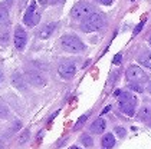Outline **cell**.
Segmentation results:
<instances>
[{"instance_id": "cell-1", "label": "cell", "mask_w": 151, "mask_h": 149, "mask_svg": "<svg viewBox=\"0 0 151 149\" xmlns=\"http://www.w3.org/2000/svg\"><path fill=\"white\" fill-rule=\"evenodd\" d=\"M104 16L102 14H98V13H93L92 16H89L88 19H85L81 23V30L85 33H91L95 30H99L102 26H104Z\"/></svg>"}, {"instance_id": "cell-2", "label": "cell", "mask_w": 151, "mask_h": 149, "mask_svg": "<svg viewBox=\"0 0 151 149\" xmlns=\"http://www.w3.org/2000/svg\"><path fill=\"white\" fill-rule=\"evenodd\" d=\"M93 13V6L92 4H89V3H85V1H81V3H78V4H75L73 7H72V10H70V14H72V17L73 19H76V20H85V19H88L89 16H92Z\"/></svg>"}, {"instance_id": "cell-3", "label": "cell", "mask_w": 151, "mask_h": 149, "mask_svg": "<svg viewBox=\"0 0 151 149\" xmlns=\"http://www.w3.org/2000/svg\"><path fill=\"white\" fill-rule=\"evenodd\" d=\"M60 43H62V47L66 52H70V53H78V52H82L85 49V46L81 42V39H78L76 36H72V34L63 36L60 39Z\"/></svg>"}, {"instance_id": "cell-4", "label": "cell", "mask_w": 151, "mask_h": 149, "mask_svg": "<svg viewBox=\"0 0 151 149\" xmlns=\"http://www.w3.org/2000/svg\"><path fill=\"white\" fill-rule=\"evenodd\" d=\"M125 76H127V79L129 82H132V83H144V82H147L148 80V76L144 73V70L137 66V65H132V66H129L127 69V73H125Z\"/></svg>"}, {"instance_id": "cell-5", "label": "cell", "mask_w": 151, "mask_h": 149, "mask_svg": "<svg viewBox=\"0 0 151 149\" xmlns=\"http://www.w3.org/2000/svg\"><path fill=\"white\" fill-rule=\"evenodd\" d=\"M39 20H40V14L36 11V3L32 1V4L29 6V9H27L26 14H24L23 22L26 26H30L32 27V26H36L39 23Z\"/></svg>"}, {"instance_id": "cell-6", "label": "cell", "mask_w": 151, "mask_h": 149, "mask_svg": "<svg viewBox=\"0 0 151 149\" xmlns=\"http://www.w3.org/2000/svg\"><path fill=\"white\" fill-rule=\"evenodd\" d=\"M24 78H26V80H27V83L33 85V86H36V88H42V86H45V85H46V79H45L40 73L33 72V70L26 72Z\"/></svg>"}, {"instance_id": "cell-7", "label": "cell", "mask_w": 151, "mask_h": 149, "mask_svg": "<svg viewBox=\"0 0 151 149\" xmlns=\"http://www.w3.org/2000/svg\"><path fill=\"white\" fill-rule=\"evenodd\" d=\"M58 73L63 78V79H72L76 73V66L72 63V62H66V63H62L58 69Z\"/></svg>"}, {"instance_id": "cell-8", "label": "cell", "mask_w": 151, "mask_h": 149, "mask_svg": "<svg viewBox=\"0 0 151 149\" xmlns=\"http://www.w3.org/2000/svg\"><path fill=\"white\" fill-rule=\"evenodd\" d=\"M26 42H27V34L23 30V27L17 26L16 30H14V46L17 50H23L24 46H26Z\"/></svg>"}, {"instance_id": "cell-9", "label": "cell", "mask_w": 151, "mask_h": 149, "mask_svg": "<svg viewBox=\"0 0 151 149\" xmlns=\"http://www.w3.org/2000/svg\"><path fill=\"white\" fill-rule=\"evenodd\" d=\"M135 105H137V98L132 96L127 102H119V109L128 116H132L135 113Z\"/></svg>"}, {"instance_id": "cell-10", "label": "cell", "mask_w": 151, "mask_h": 149, "mask_svg": "<svg viewBox=\"0 0 151 149\" xmlns=\"http://www.w3.org/2000/svg\"><path fill=\"white\" fill-rule=\"evenodd\" d=\"M105 126H106V123H105L104 119H102V118H98V119H95L92 122V125H91L89 129H91V132L95 133V135H101L105 130Z\"/></svg>"}, {"instance_id": "cell-11", "label": "cell", "mask_w": 151, "mask_h": 149, "mask_svg": "<svg viewBox=\"0 0 151 149\" xmlns=\"http://www.w3.org/2000/svg\"><path fill=\"white\" fill-rule=\"evenodd\" d=\"M55 29H56V23H47V24H45V26L39 30V37H40V39L50 37Z\"/></svg>"}, {"instance_id": "cell-12", "label": "cell", "mask_w": 151, "mask_h": 149, "mask_svg": "<svg viewBox=\"0 0 151 149\" xmlns=\"http://www.w3.org/2000/svg\"><path fill=\"white\" fill-rule=\"evenodd\" d=\"M12 83L14 88H17V89H26V78L22 76V75H19V73H14L12 76Z\"/></svg>"}, {"instance_id": "cell-13", "label": "cell", "mask_w": 151, "mask_h": 149, "mask_svg": "<svg viewBox=\"0 0 151 149\" xmlns=\"http://www.w3.org/2000/svg\"><path fill=\"white\" fill-rule=\"evenodd\" d=\"M138 62L142 66L151 69V52H148V50H147V52H142L138 56Z\"/></svg>"}, {"instance_id": "cell-14", "label": "cell", "mask_w": 151, "mask_h": 149, "mask_svg": "<svg viewBox=\"0 0 151 149\" xmlns=\"http://www.w3.org/2000/svg\"><path fill=\"white\" fill-rule=\"evenodd\" d=\"M115 145V138L112 133H105L104 136H102V146L105 149H109L112 148Z\"/></svg>"}, {"instance_id": "cell-15", "label": "cell", "mask_w": 151, "mask_h": 149, "mask_svg": "<svg viewBox=\"0 0 151 149\" xmlns=\"http://www.w3.org/2000/svg\"><path fill=\"white\" fill-rule=\"evenodd\" d=\"M9 23V10L0 6V27H4Z\"/></svg>"}, {"instance_id": "cell-16", "label": "cell", "mask_w": 151, "mask_h": 149, "mask_svg": "<svg viewBox=\"0 0 151 149\" xmlns=\"http://www.w3.org/2000/svg\"><path fill=\"white\" fill-rule=\"evenodd\" d=\"M81 143L83 145V146H86V148H92L93 146V139L89 136V135H82Z\"/></svg>"}, {"instance_id": "cell-17", "label": "cell", "mask_w": 151, "mask_h": 149, "mask_svg": "<svg viewBox=\"0 0 151 149\" xmlns=\"http://www.w3.org/2000/svg\"><path fill=\"white\" fill-rule=\"evenodd\" d=\"M88 116H89V113H85V115H82L81 118L78 119V122L75 123V126H73V129H75V130H78V129H81L82 126H83V123L86 122V119H88Z\"/></svg>"}, {"instance_id": "cell-18", "label": "cell", "mask_w": 151, "mask_h": 149, "mask_svg": "<svg viewBox=\"0 0 151 149\" xmlns=\"http://www.w3.org/2000/svg\"><path fill=\"white\" fill-rule=\"evenodd\" d=\"M150 113H151V111L148 109V108H142V109L139 111L138 118L141 119V120H147V119L150 118Z\"/></svg>"}, {"instance_id": "cell-19", "label": "cell", "mask_w": 151, "mask_h": 149, "mask_svg": "<svg viewBox=\"0 0 151 149\" xmlns=\"http://www.w3.org/2000/svg\"><path fill=\"white\" fill-rule=\"evenodd\" d=\"M129 89H132V91H135V92H144V88L139 85V83H129V86H128Z\"/></svg>"}, {"instance_id": "cell-20", "label": "cell", "mask_w": 151, "mask_h": 149, "mask_svg": "<svg viewBox=\"0 0 151 149\" xmlns=\"http://www.w3.org/2000/svg\"><path fill=\"white\" fill-rule=\"evenodd\" d=\"M7 115H9V109L3 103H0V118H6Z\"/></svg>"}, {"instance_id": "cell-21", "label": "cell", "mask_w": 151, "mask_h": 149, "mask_svg": "<svg viewBox=\"0 0 151 149\" xmlns=\"http://www.w3.org/2000/svg\"><path fill=\"white\" fill-rule=\"evenodd\" d=\"M7 37H9V36H7V32H6V30H1V32H0V42H1V43H6V42H7Z\"/></svg>"}, {"instance_id": "cell-22", "label": "cell", "mask_w": 151, "mask_h": 149, "mask_svg": "<svg viewBox=\"0 0 151 149\" xmlns=\"http://www.w3.org/2000/svg\"><path fill=\"white\" fill-rule=\"evenodd\" d=\"M115 132H116V135H118L119 138H124V136H125V129H124V128H121V126L115 128Z\"/></svg>"}, {"instance_id": "cell-23", "label": "cell", "mask_w": 151, "mask_h": 149, "mask_svg": "<svg viewBox=\"0 0 151 149\" xmlns=\"http://www.w3.org/2000/svg\"><path fill=\"white\" fill-rule=\"evenodd\" d=\"M27 138H29V130H24L23 135L19 138V143H24V142L27 140Z\"/></svg>"}, {"instance_id": "cell-24", "label": "cell", "mask_w": 151, "mask_h": 149, "mask_svg": "<svg viewBox=\"0 0 151 149\" xmlns=\"http://www.w3.org/2000/svg\"><path fill=\"white\" fill-rule=\"evenodd\" d=\"M121 60H122V56L118 53V55H115L114 60H112V63H114V65H119V63H121Z\"/></svg>"}, {"instance_id": "cell-25", "label": "cell", "mask_w": 151, "mask_h": 149, "mask_svg": "<svg viewBox=\"0 0 151 149\" xmlns=\"http://www.w3.org/2000/svg\"><path fill=\"white\" fill-rule=\"evenodd\" d=\"M142 26H144V20L141 23H138V26L135 27V30H134V34H138L139 32H141V29H142Z\"/></svg>"}, {"instance_id": "cell-26", "label": "cell", "mask_w": 151, "mask_h": 149, "mask_svg": "<svg viewBox=\"0 0 151 149\" xmlns=\"http://www.w3.org/2000/svg\"><path fill=\"white\" fill-rule=\"evenodd\" d=\"M63 1H65V0H49L47 3H49V4H59V3H63Z\"/></svg>"}, {"instance_id": "cell-27", "label": "cell", "mask_w": 151, "mask_h": 149, "mask_svg": "<svg viewBox=\"0 0 151 149\" xmlns=\"http://www.w3.org/2000/svg\"><path fill=\"white\" fill-rule=\"evenodd\" d=\"M99 3H102V4H111L114 0H98Z\"/></svg>"}, {"instance_id": "cell-28", "label": "cell", "mask_w": 151, "mask_h": 149, "mask_svg": "<svg viewBox=\"0 0 151 149\" xmlns=\"http://www.w3.org/2000/svg\"><path fill=\"white\" fill-rule=\"evenodd\" d=\"M3 79H4V75H3V70L0 69V83L3 82Z\"/></svg>"}, {"instance_id": "cell-29", "label": "cell", "mask_w": 151, "mask_h": 149, "mask_svg": "<svg viewBox=\"0 0 151 149\" xmlns=\"http://www.w3.org/2000/svg\"><path fill=\"white\" fill-rule=\"evenodd\" d=\"M109 111H111V106H106L104 111H102V113H106V112H109Z\"/></svg>"}, {"instance_id": "cell-30", "label": "cell", "mask_w": 151, "mask_h": 149, "mask_svg": "<svg viewBox=\"0 0 151 149\" xmlns=\"http://www.w3.org/2000/svg\"><path fill=\"white\" fill-rule=\"evenodd\" d=\"M147 91L151 93V80H150V83H148V86H147Z\"/></svg>"}, {"instance_id": "cell-31", "label": "cell", "mask_w": 151, "mask_h": 149, "mask_svg": "<svg viewBox=\"0 0 151 149\" xmlns=\"http://www.w3.org/2000/svg\"><path fill=\"white\" fill-rule=\"evenodd\" d=\"M39 1H40L42 4H46V3H47V1H49V0H39Z\"/></svg>"}, {"instance_id": "cell-32", "label": "cell", "mask_w": 151, "mask_h": 149, "mask_svg": "<svg viewBox=\"0 0 151 149\" xmlns=\"http://www.w3.org/2000/svg\"><path fill=\"white\" fill-rule=\"evenodd\" d=\"M3 148V140H1V139H0V149Z\"/></svg>"}, {"instance_id": "cell-33", "label": "cell", "mask_w": 151, "mask_h": 149, "mask_svg": "<svg viewBox=\"0 0 151 149\" xmlns=\"http://www.w3.org/2000/svg\"><path fill=\"white\" fill-rule=\"evenodd\" d=\"M69 149H81V148H78V146H70Z\"/></svg>"}, {"instance_id": "cell-34", "label": "cell", "mask_w": 151, "mask_h": 149, "mask_svg": "<svg viewBox=\"0 0 151 149\" xmlns=\"http://www.w3.org/2000/svg\"><path fill=\"white\" fill-rule=\"evenodd\" d=\"M150 45H151V37H150Z\"/></svg>"}, {"instance_id": "cell-35", "label": "cell", "mask_w": 151, "mask_h": 149, "mask_svg": "<svg viewBox=\"0 0 151 149\" xmlns=\"http://www.w3.org/2000/svg\"><path fill=\"white\" fill-rule=\"evenodd\" d=\"M131 1H134V0H131Z\"/></svg>"}]
</instances>
